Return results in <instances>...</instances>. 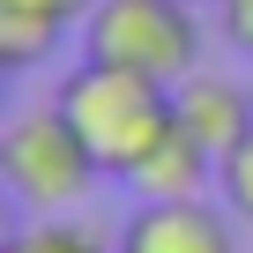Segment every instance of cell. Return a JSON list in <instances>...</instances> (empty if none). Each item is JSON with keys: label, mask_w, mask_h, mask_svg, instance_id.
Listing matches in <instances>:
<instances>
[{"label": "cell", "mask_w": 253, "mask_h": 253, "mask_svg": "<svg viewBox=\"0 0 253 253\" xmlns=\"http://www.w3.org/2000/svg\"><path fill=\"white\" fill-rule=\"evenodd\" d=\"M231 209L209 194L186 201H134V216L119 223V253H238Z\"/></svg>", "instance_id": "cell-4"}, {"label": "cell", "mask_w": 253, "mask_h": 253, "mask_svg": "<svg viewBox=\"0 0 253 253\" xmlns=\"http://www.w3.org/2000/svg\"><path fill=\"white\" fill-rule=\"evenodd\" d=\"M209 186H216V149L194 134V126H179V112L134 157V171H126V194L134 201H186V194H209Z\"/></svg>", "instance_id": "cell-5"}, {"label": "cell", "mask_w": 253, "mask_h": 253, "mask_svg": "<svg viewBox=\"0 0 253 253\" xmlns=\"http://www.w3.org/2000/svg\"><path fill=\"white\" fill-rule=\"evenodd\" d=\"M0 179H8V194L30 216H60L104 179V164L82 142V126L60 112V97H52V104H30V112L8 119V134H0Z\"/></svg>", "instance_id": "cell-2"}, {"label": "cell", "mask_w": 253, "mask_h": 253, "mask_svg": "<svg viewBox=\"0 0 253 253\" xmlns=\"http://www.w3.org/2000/svg\"><path fill=\"white\" fill-rule=\"evenodd\" d=\"M171 112H179V126H194V134L216 149V164L253 134V89L246 82H231V75H186L179 89H171Z\"/></svg>", "instance_id": "cell-6"}, {"label": "cell", "mask_w": 253, "mask_h": 253, "mask_svg": "<svg viewBox=\"0 0 253 253\" xmlns=\"http://www.w3.org/2000/svg\"><path fill=\"white\" fill-rule=\"evenodd\" d=\"M60 30H67V15L23 8V0H0V67H38V60H52Z\"/></svg>", "instance_id": "cell-7"}, {"label": "cell", "mask_w": 253, "mask_h": 253, "mask_svg": "<svg viewBox=\"0 0 253 253\" xmlns=\"http://www.w3.org/2000/svg\"><path fill=\"white\" fill-rule=\"evenodd\" d=\"M246 89H253V82H246Z\"/></svg>", "instance_id": "cell-13"}, {"label": "cell", "mask_w": 253, "mask_h": 253, "mask_svg": "<svg viewBox=\"0 0 253 253\" xmlns=\"http://www.w3.org/2000/svg\"><path fill=\"white\" fill-rule=\"evenodd\" d=\"M8 253H112L89 223H23L8 238Z\"/></svg>", "instance_id": "cell-8"}, {"label": "cell", "mask_w": 253, "mask_h": 253, "mask_svg": "<svg viewBox=\"0 0 253 253\" xmlns=\"http://www.w3.org/2000/svg\"><path fill=\"white\" fill-rule=\"evenodd\" d=\"M60 112L82 126V142L97 149L104 179H126L134 157L171 126V89L134 75V67H112V60H82L60 82Z\"/></svg>", "instance_id": "cell-1"}, {"label": "cell", "mask_w": 253, "mask_h": 253, "mask_svg": "<svg viewBox=\"0 0 253 253\" xmlns=\"http://www.w3.org/2000/svg\"><path fill=\"white\" fill-rule=\"evenodd\" d=\"M223 38L253 60V0H223Z\"/></svg>", "instance_id": "cell-10"}, {"label": "cell", "mask_w": 253, "mask_h": 253, "mask_svg": "<svg viewBox=\"0 0 253 253\" xmlns=\"http://www.w3.org/2000/svg\"><path fill=\"white\" fill-rule=\"evenodd\" d=\"M23 8H52V15H67V23H82L97 0H23Z\"/></svg>", "instance_id": "cell-11"}, {"label": "cell", "mask_w": 253, "mask_h": 253, "mask_svg": "<svg viewBox=\"0 0 253 253\" xmlns=\"http://www.w3.org/2000/svg\"><path fill=\"white\" fill-rule=\"evenodd\" d=\"M216 201H223L238 223H253V134H246V142L216 164Z\"/></svg>", "instance_id": "cell-9"}, {"label": "cell", "mask_w": 253, "mask_h": 253, "mask_svg": "<svg viewBox=\"0 0 253 253\" xmlns=\"http://www.w3.org/2000/svg\"><path fill=\"white\" fill-rule=\"evenodd\" d=\"M194 8H201V0H194Z\"/></svg>", "instance_id": "cell-12"}, {"label": "cell", "mask_w": 253, "mask_h": 253, "mask_svg": "<svg viewBox=\"0 0 253 253\" xmlns=\"http://www.w3.org/2000/svg\"><path fill=\"white\" fill-rule=\"evenodd\" d=\"M82 60H112V67H134V75L179 89L201 67L194 0H97L82 15Z\"/></svg>", "instance_id": "cell-3"}]
</instances>
